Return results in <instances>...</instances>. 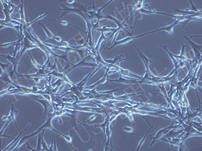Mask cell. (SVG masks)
I'll list each match as a JSON object with an SVG mask.
<instances>
[{"label": "cell", "mask_w": 202, "mask_h": 151, "mask_svg": "<svg viewBox=\"0 0 202 151\" xmlns=\"http://www.w3.org/2000/svg\"><path fill=\"white\" fill-rule=\"evenodd\" d=\"M85 66L90 67L92 68H100V67H98V65H97L95 59L92 55H90V53H88V55L85 56V58H84V59L75 65H72V67H71L69 69L67 70L64 72L67 74L68 73H69L72 70L74 69L75 68H78L80 67Z\"/></svg>", "instance_id": "cell-1"}, {"label": "cell", "mask_w": 202, "mask_h": 151, "mask_svg": "<svg viewBox=\"0 0 202 151\" xmlns=\"http://www.w3.org/2000/svg\"><path fill=\"white\" fill-rule=\"evenodd\" d=\"M115 29L116 28L111 27L109 25H107V26H103L102 27L99 28L98 29H96V30L101 32V36H100V38L99 39L98 41L97 42V45L95 46V49L96 51L99 52H100V51H99V49H100V46H101V43L102 42L103 40H104V41L105 43L106 42H107L108 38L106 37L105 35L106 33H108V32H112L113 33L115 31Z\"/></svg>", "instance_id": "cell-2"}, {"label": "cell", "mask_w": 202, "mask_h": 151, "mask_svg": "<svg viewBox=\"0 0 202 151\" xmlns=\"http://www.w3.org/2000/svg\"><path fill=\"white\" fill-rule=\"evenodd\" d=\"M151 33H152V31L144 33V34H142L139 35H137V36H131V35H130V36L125 38L124 39H121V40H119V41H115L114 42V43H113L112 46L110 48H106L105 49H106V50L108 51V50H110L111 49H112L113 48H115V46L121 45H126V44L129 43V42H130V41H133V40H136V39H137V38H141V37H143V36H144L148 34H151Z\"/></svg>", "instance_id": "cell-3"}, {"label": "cell", "mask_w": 202, "mask_h": 151, "mask_svg": "<svg viewBox=\"0 0 202 151\" xmlns=\"http://www.w3.org/2000/svg\"><path fill=\"white\" fill-rule=\"evenodd\" d=\"M23 48L21 51H20V54H19V58L21 59L22 56H23L24 52H26V50H29V49H32L35 48H38V45H35L27 37V36L25 35L24 39H23Z\"/></svg>", "instance_id": "cell-4"}, {"label": "cell", "mask_w": 202, "mask_h": 151, "mask_svg": "<svg viewBox=\"0 0 202 151\" xmlns=\"http://www.w3.org/2000/svg\"><path fill=\"white\" fill-rule=\"evenodd\" d=\"M19 54L20 53H18L16 56H11L9 55L7 52V55H1V56L3 58H4L5 59L9 61L10 63L12 64L13 66V72L14 73H17V67L18 64L19 63Z\"/></svg>", "instance_id": "cell-5"}, {"label": "cell", "mask_w": 202, "mask_h": 151, "mask_svg": "<svg viewBox=\"0 0 202 151\" xmlns=\"http://www.w3.org/2000/svg\"><path fill=\"white\" fill-rule=\"evenodd\" d=\"M184 38L186 40H188L189 44L191 45L192 49H193L195 53V59H196L198 62L202 59V45H196L189 38L186 36H184Z\"/></svg>", "instance_id": "cell-6"}, {"label": "cell", "mask_w": 202, "mask_h": 151, "mask_svg": "<svg viewBox=\"0 0 202 151\" xmlns=\"http://www.w3.org/2000/svg\"><path fill=\"white\" fill-rule=\"evenodd\" d=\"M115 72H116L115 71L111 70V68L110 67H106V73L104 77L101 80L99 81L98 82H97V83H95L93 85H91L90 86L86 87L85 88V89L92 90L94 89V88H97V87L100 85V84L105 83L106 82V81L107 80V78H108L109 74L114 73Z\"/></svg>", "instance_id": "cell-7"}, {"label": "cell", "mask_w": 202, "mask_h": 151, "mask_svg": "<svg viewBox=\"0 0 202 151\" xmlns=\"http://www.w3.org/2000/svg\"><path fill=\"white\" fill-rule=\"evenodd\" d=\"M17 10L19 11V14L20 15V19L16 18L13 17V19L14 20H17V21L20 22V25L22 26H25L27 24V22L26 21V18H25V14L24 9V1H21V4L19 5V6L17 7Z\"/></svg>", "instance_id": "cell-8"}, {"label": "cell", "mask_w": 202, "mask_h": 151, "mask_svg": "<svg viewBox=\"0 0 202 151\" xmlns=\"http://www.w3.org/2000/svg\"><path fill=\"white\" fill-rule=\"evenodd\" d=\"M133 46L135 47L136 49L137 50V52H139V54L140 55V57H141V59H143V62L144 63V66L146 67V72H147L148 75H149V77L151 78H154L155 76L154 74H153L152 73L151 71L150 70V68H149V65L150 63L151 62H153V61H152L150 59H149L148 58H147L145 56H144L143 53H141L140 52V50H139L136 45H133Z\"/></svg>", "instance_id": "cell-9"}, {"label": "cell", "mask_w": 202, "mask_h": 151, "mask_svg": "<svg viewBox=\"0 0 202 151\" xmlns=\"http://www.w3.org/2000/svg\"><path fill=\"white\" fill-rule=\"evenodd\" d=\"M175 127H173V124H172L170 127L163 128V129H162V130L158 131V132H157V134H156L155 137H154L153 138H150V139H153V140L152 142H151V144H150V147H152L154 145L155 142H157L158 140H160L161 138H162V137H163V135H164L165 134H166V131H170V129L174 128H175Z\"/></svg>", "instance_id": "cell-10"}, {"label": "cell", "mask_w": 202, "mask_h": 151, "mask_svg": "<svg viewBox=\"0 0 202 151\" xmlns=\"http://www.w3.org/2000/svg\"><path fill=\"white\" fill-rule=\"evenodd\" d=\"M111 122H109L107 125L106 128L105 135L106 136V141L105 146V151H109L110 150V144L112 146V141L111 140V135H112V132L110 130V124Z\"/></svg>", "instance_id": "cell-11"}, {"label": "cell", "mask_w": 202, "mask_h": 151, "mask_svg": "<svg viewBox=\"0 0 202 151\" xmlns=\"http://www.w3.org/2000/svg\"><path fill=\"white\" fill-rule=\"evenodd\" d=\"M31 98L33 99H35V100L37 101L42 104V105H43V106L44 107V108H45V113H44V114H43V117H45V115H46V114L48 112V110L49 109V107L50 106L52 105H51L52 102H50L48 100L45 99H40L39 98H36V97H35L34 96L31 97Z\"/></svg>", "instance_id": "cell-12"}, {"label": "cell", "mask_w": 202, "mask_h": 151, "mask_svg": "<svg viewBox=\"0 0 202 151\" xmlns=\"http://www.w3.org/2000/svg\"><path fill=\"white\" fill-rule=\"evenodd\" d=\"M39 24L42 26V28H43V30H44L45 32L46 33L47 36V37H48L49 39H51V38H53V39L56 40L57 41L62 43V42L63 41H62V38H60L59 36H55V35L53 34V33L51 32V31H50V30H49V29H48V28L45 26V25L42 24V23H39Z\"/></svg>", "instance_id": "cell-13"}, {"label": "cell", "mask_w": 202, "mask_h": 151, "mask_svg": "<svg viewBox=\"0 0 202 151\" xmlns=\"http://www.w3.org/2000/svg\"><path fill=\"white\" fill-rule=\"evenodd\" d=\"M52 12L53 11H50L49 12H46L45 14H43L39 16L38 18H36V19H35V20L32 21L30 22H29V23H28V22L27 24H26L25 26H23V31H26V30H28V29H29V28H30L32 25V24L35 23V22H36L38 21H39V20H42V19H43V18H45L46 16H47L50 13H52Z\"/></svg>", "instance_id": "cell-14"}, {"label": "cell", "mask_w": 202, "mask_h": 151, "mask_svg": "<svg viewBox=\"0 0 202 151\" xmlns=\"http://www.w3.org/2000/svg\"><path fill=\"white\" fill-rule=\"evenodd\" d=\"M126 59L124 58L123 55H119V56H116L113 59H105L107 63L110 65H118L119 63L124 60H125Z\"/></svg>", "instance_id": "cell-15"}, {"label": "cell", "mask_w": 202, "mask_h": 151, "mask_svg": "<svg viewBox=\"0 0 202 151\" xmlns=\"http://www.w3.org/2000/svg\"><path fill=\"white\" fill-rule=\"evenodd\" d=\"M10 102H11V110H10V115H10L13 121L14 122L15 124V125H16V128H17L18 130H19L20 131L19 128H18V127L16 121V115H17V114L18 113V110H15L14 105V104H13V103H12V98H10Z\"/></svg>", "instance_id": "cell-16"}, {"label": "cell", "mask_w": 202, "mask_h": 151, "mask_svg": "<svg viewBox=\"0 0 202 151\" xmlns=\"http://www.w3.org/2000/svg\"><path fill=\"white\" fill-rule=\"evenodd\" d=\"M108 82H117L118 83L124 84H136L137 83L138 81L135 80H128L124 79L120 76V78L118 79L110 80L109 79L108 80Z\"/></svg>", "instance_id": "cell-17"}, {"label": "cell", "mask_w": 202, "mask_h": 151, "mask_svg": "<svg viewBox=\"0 0 202 151\" xmlns=\"http://www.w3.org/2000/svg\"><path fill=\"white\" fill-rule=\"evenodd\" d=\"M160 46L162 48V49H163L166 50L167 52L168 53V55H169V56L170 57L172 61V62L173 63V64L174 65L175 67H178V63H179V60L176 59V58H175L173 56V54L171 53L170 52H169L168 49H167V45H161Z\"/></svg>", "instance_id": "cell-18"}, {"label": "cell", "mask_w": 202, "mask_h": 151, "mask_svg": "<svg viewBox=\"0 0 202 151\" xmlns=\"http://www.w3.org/2000/svg\"><path fill=\"white\" fill-rule=\"evenodd\" d=\"M148 123H149V122H148ZM149 124L151 126L150 128L149 129V131H148L147 132V133L146 134V135H144V138H143L141 139V141H140V142H139L138 147H137V150H136V151H139L140 150L141 147H142V146L144 145V142H145V141H146V138H147V135H148V134H149V132H150V131H151V130L152 129V128H154V126H151L150 124H149Z\"/></svg>", "instance_id": "cell-19"}, {"label": "cell", "mask_w": 202, "mask_h": 151, "mask_svg": "<svg viewBox=\"0 0 202 151\" xmlns=\"http://www.w3.org/2000/svg\"><path fill=\"white\" fill-rule=\"evenodd\" d=\"M110 117L109 116H106V117L105 118V120L104 121L102 124H95V127L97 128V127H99L100 128L102 129L103 131H104V134L105 135L106 128L107 127V125L108 124L109 122H110L109 120Z\"/></svg>", "instance_id": "cell-20"}, {"label": "cell", "mask_w": 202, "mask_h": 151, "mask_svg": "<svg viewBox=\"0 0 202 151\" xmlns=\"http://www.w3.org/2000/svg\"><path fill=\"white\" fill-rule=\"evenodd\" d=\"M31 125V124H29L27 126V127H26V128H25L24 130H23L22 131H21L20 132V134H19V135H18L17 137H16V138H14V140H13V142H11L10 144H9V145L7 147H6V149H4V150H3V151H7V150H9V149H10V148L12 146L14 145V144L16 142V141H17L18 139L19 138V137L21 136V135L23 133L24 131L25 130H27L28 129V128H29V126Z\"/></svg>", "instance_id": "cell-21"}, {"label": "cell", "mask_w": 202, "mask_h": 151, "mask_svg": "<svg viewBox=\"0 0 202 151\" xmlns=\"http://www.w3.org/2000/svg\"><path fill=\"white\" fill-rule=\"evenodd\" d=\"M46 19H48V20H51V21H53L56 22L61 23V24L63 25L64 26H69H69H72V27H74L76 28L77 29H79L80 31L84 32V33L87 34V32L84 31V30L81 29L80 28L78 27H77V26H75V25H73L71 24H69V23H68V22L66 21H57V20H53V19H47V18H46Z\"/></svg>", "instance_id": "cell-22"}, {"label": "cell", "mask_w": 202, "mask_h": 151, "mask_svg": "<svg viewBox=\"0 0 202 151\" xmlns=\"http://www.w3.org/2000/svg\"><path fill=\"white\" fill-rule=\"evenodd\" d=\"M46 128H44L43 131H42V146L43 151H49V148L48 147V145L47 144L46 142L45 141L44 138H43V135H44V132H45V130Z\"/></svg>", "instance_id": "cell-23"}, {"label": "cell", "mask_w": 202, "mask_h": 151, "mask_svg": "<svg viewBox=\"0 0 202 151\" xmlns=\"http://www.w3.org/2000/svg\"><path fill=\"white\" fill-rule=\"evenodd\" d=\"M38 145H37V147L36 148V151H43L42 146V131L41 132H39V134H38Z\"/></svg>", "instance_id": "cell-24"}, {"label": "cell", "mask_w": 202, "mask_h": 151, "mask_svg": "<svg viewBox=\"0 0 202 151\" xmlns=\"http://www.w3.org/2000/svg\"><path fill=\"white\" fill-rule=\"evenodd\" d=\"M29 55H30L31 60H32V62H31L30 63H32V65H33V66L36 67V68H37L38 70H40L42 69V68H43V66H40L39 63H38V62H36V60L34 59V58H33V57H32V56L30 52H29Z\"/></svg>", "instance_id": "cell-25"}, {"label": "cell", "mask_w": 202, "mask_h": 151, "mask_svg": "<svg viewBox=\"0 0 202 151\" xmlns=\"http://www.w3.org/2000/svg\"><path fill=\"white\" fill-rule=\"evenodd\" d=\"M18 40H17L16 41L13 42H10V43H4L2 45H1V47H3V48H7L8 47L11 46V45H16V43H17Z\"/></svg>", "instance_id": "cell-26"}, {"label": "cell", "mask_w": 202, "mask_h": 151, "mask_svg": "<svg viewBox=\"0 0 202 151\" xmlns=\"http://www.w3.org/2000/svg\"><path fill=\"white\" fill-rule=\"evenodd\" d=\"M123 130H124V131H125L126 132H130V133L137 132V131L136 130H134L133 128H130V127H123Z\"/></svg>", "instance_id": "cell-27"}, {"label": "cell", "mask_w": 202, "mask_h": 151, "mask_svg": "<svg viewBox=\"0 0 202 151\" xmlns=\"http://www.w3.org/2000/svg\"><path fill=\"white\" fill-rule=\"evenodd\" d=\"M9 119V115H4L2 117V118L1 120L2 121H8Z\"/></svg>", "instance_id": "cell-28"}, {"label": "cell", "mask_w": 202, "mask_h": 151, "mask_svg": "<svg viewBox=\"0 0 202 151\" xmlns=\"http://www.w3.org/2000/svg\"><path fill=\"white\" fill-rule=\"evenodd\" d=\"M54 136V146H55V147L54 148L53 151H58V149H57V148L56 144V141H55V137L54 135H53Z\"/></svg>", "instance_id": "cell-29"}, {"label": "cell", "mask_w": 202, "mask_h": 151, "mask_svg": "<svg viewBox=\"0 0 202 151\" xmlns=\"http://www.w3.org/2000/svg\"><path fill=\"white\" fill-rule=\"evenodd\" d=\"M98 114H96L95 115H92V117H90L89 119H88V120L86 121L85 122H84V123H85V122H88V121H91V120H94L95 118V117H96V115H97Z\"/></svg>", "instance_id": "cell-30"}, {"label": "cell", "mask_w": 202, "mask_h": 151, "mask_svg": "<svg viewBox=\"0 0 202 151\" xmlns=\"http://www.w3.org/2000/svg\"><path fill=\"white\" fill-rule=\"evenodd\" d=\"M75 1H72V0H71V1H65V2H67V3H69V4H73L74 2H75Z\"/></svg>", "instance_id": "cell-31"}]
</instances>
